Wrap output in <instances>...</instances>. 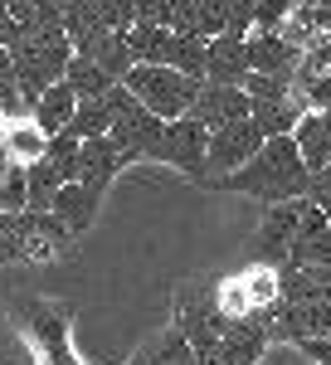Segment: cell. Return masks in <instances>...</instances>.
Masks as SVG:
<instances>
[{
    "instance_id": "cell-39",
    "label": "cell",
    "mask_w": 331,
    "mask_h": 365,
    "mask_svg": "<svg viewBox=\"0 0 331 365\" xmlns=\"http://www.w3.org/2000/svg\"><path fill=\"white\" fill-rule=\"evenodd\" d=\"M5 15H10V0H0V20H5Z\"/></svg>"
},
{
    "instance_id": "cell-38",
    "label": "cell",
    "mask_w": 331,
    "mask_h": 365,
    "mask_svg": "<svg viewBox=\"0 0 331 365\" xmlns=\"http://www.w3.org/2000/svg\"><path fill=\"white\" fill-rule=\"evenodd\" d=\"M307 195H312V200H317V205H322V210L331 215V166L312 175V190H307Z\"/></svg>"
},
{
    "instance_id": "cell-33",
    "label": "cell",
    "mask_w": 331,
    "mask_h": 365,
    "mask_svg": "<svg viewBox=\"0 0 331 365\" xmlns=\"http://www.w3.org/2000/svg\"><path fill=\"white\" fill-rule=\"evenodd\" d=\"M103 20L127 34V29L137 25V0H103Z\"/></svg>"
},
{
    "instance_id": "cell-35",
    "label": "cell",
    "mask_w": 331,
    "mask_h": 365,
    "mask_svg": "<svg viewBox=\"0 0 331 365\" xmlns=\"http://www.w3.org/2000/svg\"><path fill=\"white\" fill-rule=\"evenodd\" d=\"M137 25H170V0H137Z\"/></svg>"
},
{
    "instance_id": "cell-21",
    "label": "cell",
    "mask_w": 331,
    "mask_h": 365,
    "mask_svg": "<svg viewBox=\"0 0 331 365\" xmlns=\"http://www.w3.org/2000/svg\"><path fill=\"white\" fill-rule=\"evenodd\" d=\"M98 205H103V190H93V185H83V180H68L54 200V215L73 229V234H88L93 220H98Z\"/></svg>"
},
{
    "instance_id": "cell-14",
    "label": "cell",
    "mask_w": 331,
    "mask_h": 365,
    "mask_svg": "<svg viewBox=\"0 0 331 365\" xmlns=\"http://www.w3.org/2000/svg\"><path fill=\"white\" fill-rule=\"evenodd\" d=\"M292 93L307 103V113H331V39L302 49L292 68Z\"/></svg>"
},
{
    "instance_id": "cell-24",
    "label": "cell",
    "mask_w": 331,
    "mask_h": 365,
    "mask_svg": "<svg viewBox=\"0 0 331 365\" xmlns=\"http://www.w3.org/2000/svg\"><path fill=\"white\" fill-rule=\"evenodd\" d=\"M78 113V88L68 83V78H58L54 88H44V98L34 103V117H39V127L58 137V132H68V122Z\"/></svg>"
},
{
    "instance_id": "cell-28",
    "label": "cell",
    "mask_w": 331,
    "mask_h": 365,
    "mask_svg": "<svg viewBox=\"0 0 331 365\" xmlns=\"http://www.w3.org/2000/svg\"><path fill=\"white\" fill-rule=\"evenodd\" d=\"M68 132L73 137H108L112 132V98L103 93V98H78V113H73V122H68Z\"/></svg>"
},
{
    "instance_id": "cell-17",
    "label": "cell",
    "mask_w": 331,
    "mask_h": 365,
    "mask_svg": "<svg viewBox=\"0 0 331 365\" xmlns=\"http://www.w3.org/2000/svg\"><path fill=\"white\" fill-rule=\"evenodd\" d=\"M0 151L20 166H34L44 151H49V132L39 127L34 113H20V117H5L0 122Z\"/></svg>"
},
{
    "instance_id": "cell-5",
    "label": "cell",
    "mask_w": 331,
    "mask_h": 365,
    "mask_svg": "<svg viewBox=\"0 0 331 365\" xmlns=\"http://www.w3.org/2000/svg\"><path fill=\"white\" fill-rule=\"evenodd\" d=\"M122 83L132 88L156 117L175 122V117H190L205 78H190V73H180V68H170V63H132V73H127Z\"/></svg>"
},
{
    "instance_id": "cell-13",
    "label": "cell",
    "mask_w": 331,
    "mask_h": 365,
    "mask_svg": "<svg viewBox=\"0 0 331 365\" xmlns=\"http://www.w3.org/2000/svg\"><path fill=\"white\" fill-rule=\"evenodd\" d=\"M327 263H331V215L307 195L302 225H297V239H292V253L282 268H327Z\"/></svg>"
},
{
    "instance_id": "cell-34",
    "label": "cell",
    "mask_w": 331,
    "mask_h": 365,
    "mask_svg": "<svg viewBox=\"0 0 331 365\" xmlns=\"http://www.w3.org/2000/svg\"><path fill=\"white\" fill-rule=\"evenodd\" d=\"M258 0H229V34H253Z\"/></svg>"
},
{
    "instance_id": "cell-18",
    "label": "cell",
    "mask_w": 331,
    "mask_h": 365,
    "mask_svg": "<svg viewBox=\"0 0 331 365\" xmlns=\"http://www.w3.org/2000/svg\"><path fill=\"white\" fill-rule=\"evenodd\" d=\"M122 166H127V161H122V151L112 146V137H88L83 141V156H78V180L83 185H93V190L108 195V185L117 180Z\"/></svg>"
},
{
    "instance_id": "cell-12",
    "label": "cell",
    "mask_w": 331,
    "mask_h": 365,
    "mask_svg": "<svg viewBox=\"0 0 331 365\" xmlns=\"http://www.w3.org/2000/svg\"><path fill=\"white\" fill-rule=\"evenodd\" d=\"M297 225H302V200L268 205V210H263V225H258V239H253V258L282 268L287 253H292V239H297Z\"/></svg>"
},
{
    "instance_id": "cell-40",
    "label": "cell",
    "mask_w": 331,
    "mask_h": 365,
    "mask_svg": "<svg viewBox=\"0 0 331 365\" xmlns=\"http://www.w3.org/2000/svg\"><path fill=\"white\" fill-rule=\"evenodd\" d=\"M127 365H141V356H132V361H127Z\"/></svg>"
},
{
    "instance_id": "cell-29",
    "label": "cell",
    "mask_w": 331,
    "mask_h": 365,
    "mask_svg": "<svg viewBox=\"0 0 331 365\" xmlns=\"http://www.w3.org/2000/svg\"><path fill=\"white\" fill-rule=\"evenodd\" d=\"M63 78L78 88V98H103V93L117 88V78H108L93 58H83V54H73V63H68V73H63Z\"/></svg>"
},
{
    "instance_id": "cell-16",
    "label": "cell",
    "mask_w": 331,
    "mask_h": 365,
    "mask_svg": "<svg viewBox=\"0 0 331 365\" xmlns=\"http://www.w3.org/2000/svg\"><path fill=\"white\" fill-rule=\"evenodd\" d=\"M248 113H253V98L244 88H229V83H200V98L190 108V117L205 122L210 132L224 127V122H234V117H248Z\"/></svg>"
},
{
    "instance_id": "cell-36",
    "label": "cell",
    "mask_w": 331,
    "mask_h": 365,
    "mask_svg": "<svg viewBox=\"0 0 331 365\" xmlns=\"http://www.w3.org/2000/svg\"><path fill=\"white\" fill-rule=\"evenodd\" d=\"M20 258V244H15V215L0 210V263H15Z\"/></svg>"
},
{
    "instance_id": "cell-30",
    "label": "cell",
    "mask_w": 331,
    "mask_h": 365,
    "mask_svg": "<svg viewBox=\"0 0 331 365\" xmlns=\"http://www.w3.org/2000/svg\"><path fill=\"white\" fill-rule=\"evenodd\" d=\"M244 93L253 103H282V98H292V78L287 73H248Z\"/></svg>"
},
{
    "instance_id": "cell-8",
    "label": "cell",
    "mask_w": 331,
    "mask_h": 365,
    "mask_svg": "<svg viewBox=\"0 0 331 365\" xmlns=\"http://www.w3.org/2000/svg\"><path fill=\"white\" fill-rule=\"evenodd\" d=\"M15 244H20L25 263H58V258L73 253L78 234L54 210H25V215H15Z\"/></svg>"
},
{
    "instance_id": "cell-26",
    "label": "cell",
    "mask_w": 331,
    "mask_h": 365,
    "mask_svg": "<svg viewBox=\"0 0 331 365\" xmlns=\"http://www.w3.org/2000/svg\"><path fill=\"white\" fill-rule=\"evenodd\" d=\"M10 20L20 25V34L63 29V0H10Z\"/></svg>"
},
{
    "instance_id": "cell-2",
    "label": "cell",
    "mask_w": 331,
    "mask_h": 365,
    "mask_svg": "<svg viewBox=\"0 0 331 365\" xmlns=\"http://www.w3.org/2000/svg\"><path fill=\"white\" fill-rule=\"evenodd\" d=\"M15 58V88H20V103L34 113V103L44 98V88H54L68 63H73V39L68 29H39V34H20L10 44Z\"/></svg>"
},
{
    "instance_id": "cell-20",
    "label": "cell",
    "mask_w": 331,
    "mask_h": 365,
    "mask_svg": "<svg viewBox=\"0 0 331 365\" xmlns=\"http://www.w3.org/2000/svg\"><path fill=\"white\" fill-rule=\"evenodd\" d=\"M297 58H302V49L292 39H282V34H248V63H253V73H287L292 78Z\"/></svg>"
},
{
    "instance_id": "cell-19",
    "label": "cell",
    "mask_w": 331,
    "mask_h": 365,
    "mask_svg": "<svg viewBox=\"0 0 331 365\" xmlns=\"http://www.w3.org/2000/svg\"><path fill=\"white\" fill-rule=\"evenodd\" d=\"M78 54L93 58V63H98L108 78H117V83H122V78L132 73V63H137V54H132V44H127V34H122V29H103V34H93Z\"/></svg>"
},
{
    "instance_id": "cell-11",
    "label": "cell",
    "mask_w": 331,
    "mask_h": 365,
    "mask_svg": "<svg viewBox=\"0 0 331 365\" xmlns=\"http://www.w3.org/2000/svg\"><path fill=\"white\" fill-rule=\"evenodd\" d=\"M268 346H273V336H268L263 317H229L224 336L215 341L200 361L205 365H258Z\"/></svg>"
},
{
    "instance_id": "cell-15",
    "label": "cell",
    "mask_w": 331,
    "mask_h": 365,
    "mask_svg": "<svg viewBox=\"0 0 331 365\" xmlns=\"http://www.w3.org/2000/svg\"><path fill=\"white\" fill-rule=\"evenodd\" d=\"M248 73H253V63H248V34H215L210 49H205V83L244 88Z\"/></svg>"
},
{
    "instance_id": "cell-23",
    "label": "cell",
    "mask_w": 331,
    "mask_h": 365,
    "mask_svg": "<svg viewBox=\"0 0 331 365\" xmlns=\"http://www.w3.org/2000/svg\"><path fill=\"white\" fill-rule=\"evenodd\" d=\"M127 44H132L137 63H175L180 29H170V25H132L127 29Z\"/></svg>"
},
{
    "instance_id": "cell-4",
    "label": "cell",
    "mask_w": 331,
    "mask_h": 365,
    "mask_svg": "<svg viewBox=\"0 0 331 365\" xmlns=\"http://www.w3.org/2000/svg\"><path fill=\"white\" fill-rule=\"evenodd\" d=\"M108 98H112V132L108 137H112V146L122 151V161H127V166H132V161H156L161 137H166V117L151 113L127 83H117Z\"/></svg>"
},
{
    "instance_id": "cell-25",
    "label": "cell",
    "mask_w": 331,
    "mask_h": 365,
    "mask_svg": "<svg viewBox=\"0 0 331 365\" xmlns=\"http://www.w3.org/2000/svg\"><path fill=\"white\" fill-rule=\"evenodd\" d=\"M253 122L263 127V137H292L297 132V122L307 117V103L292 93V98H282V103H253Z\"/></svg>"
},
{
    "instance_id": "cell-22",
    "label": "cell",
    "mask_w": 331,
    "mask_h": 365,
    "mask_svg": "<svg viewBox=\"0 0 331 365\" xmlns=\"http://www.w3.org/2000/svg\"><path fill=\"white\" fill-rule=\"evenodd\" d=\"M292 141H297V151H302V161H307L312 175L327 170L331 166V113H307L302 122H297Z\"/></svg>"
},
{
    "instance_id": "cell-10",
    "label": "cell",
    "mask_w": 331,
    "mask_h": 365,
    "mask_svg": "<svg viewBox=\"0 0 331 365\" xmlns=\"http://www.w3.org/2000/svg\"><path fill=\"white\" fill-rule=\"evenodd\" d=\"M263 141L268 137H263V127H258L253 117H234V122L215 127V132H210V180L234 175L239 166H248ZM210 180H205V185H210Z\"/></svg>"
},
{
    "instance_id": "cell-32",
    "label": "cell",
    "mask_w": 331,
    "mask_h": 365,
    "mask_svg": "<svg viewBox=\"0 0 331 365\" xmlns=\"http://www.w3.org/2000/svg\"><path fill=\"white\" fill-rule=\"evenodd\" d=\"M0 103H5V117L29 113L25 103H20V88H15V58H10L5 44H0Z\"/></svg>"
},
{
    "instance_id": "cell-6",
    "label": "cell",
    "mask_w": 331,
    "mask_h": 365,
    "mask_svg": "<svg viewBox=\"0 0 331 365\" xmlns=\"http://www.w3.org/2000/svg\"><path fill=\"white\" fill-rule=\"evenodd\" d=\"M277 297H282V273L273 263H253L244 273L215 282V302H220L224 317H258V312L273 307Z\"/></svg>"
},
{
    "instance_id": "cell-1",
    "label": "cell",
    "mask_w": 331,
    "mask_h": 365,
    "mask_svg": "<svg viewBox=\"0 0 331 365\" xmlns=\"http://www.w3.org/2000/svg\"><path fill=\"white\" fill-rule=\"evenodd\" d=\"M210 190H229V195H253V200H263V205H282V200H307L312 170H307L292 137H268L248 166H239L234 175L210 180Z\"/></svg>"
},
{
    "instance_id": "cell-37",
    "label": "cell",
    "mask_w": 331,
    "mask_h": 365,
    "mask_svg": "<svg viewBox=\"0 0 331 365\" xmlns=\"http://www.w3.org/2000/svg\"><path fill=\"white\" fill-rule=\"evenodd\" d=\"M297 351L317 365H331V336H307V341H297Z\"/></svg>"
},
{
    "instance_id": "cell-3",
    "label": "cell",
    "mask_w": 331,
    "mask_h": 365,
    "mask_svg": "<svg viewBox=\"0 0 331 365\" xmlns=\"http://www.w3.org/2000/svg\"><path fill=\"white\" fill-rule=\"evenodd\" d=\"M10 322L29 341V361L34 365H83L73 356V346H68V322H73L68 302H54V297H15L10 302Z\"/></svg>"
},
{
    "instance_id": "cell-27",
    "label": "cell",
    "mask_w": 331,
    "mask_h": 365,
    "mask_svg": "<svg viewBox=\"0 0 331 365\" xmlns=\"http://www.w3.org/2000/svg\"><path fill=\"white\" fill-rule=\"evenodd\" d=\"M0 210L5 215H25L29 210V166L10 161L0 151Z\"/></svg>"
},
{
    "instance_id": "cell-7",
    "label": "cell",
    "mask_w": 331,
    "mask_h": 365,
    "mask_svg": "<svg viewBox=\"0 0 331 365\" xmlns=\"http://www.w3.org/2000/svg\"><path fill=\"white\" fill-rule=\"evenodd\" d=\"M175 327L185 331V341H190L200 356L224 336L229 317H224L220 302H215V282H185V287L175 292Z\"/></svg>"
},
{
    "instance_id": "cell-9",
    "label": "cell",
    "mask_w": 331,
    "mask_h": 365,
    "mask_svg": "<svg viewBox=\"0 0 331 365\" xmlns=\"http://www.w3.org/2000/svg\"><path fill=\"white\" fill-rule=\"evenodd\" d=\"M156 161H166V166L180 170V175H190V180L205 185V180H210V127L195 122V117L166 122V137H161Z\"/></svg>"
},
{
    "instance_id": "cell-31",
    "label": "cell",
    "mask_w": 331,
    "mask_h": 365,
    "mask_svg": "<svg viewBox=\"0 0 331 365\" xmlns=\"http://www.w3.org/2000/svg\"><path fill=\"white\" fill-rule=\"evenodd\" d=\"M195 29H200L205 39L229 34V0H200V5H195Z\"/></svg>"
}]
</instances>
